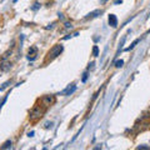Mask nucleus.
Returning a JSON list of instances; mask_svg holds the SVG:
<instances>
[{"label": "nucleus", "instance_id": "9d476101", "mask_svg": "<svg viewBox=\"0 0 150 150\" xmlns=\"http://www.w3.org/2000/svg\"><path fill=\"white\" fill-rule=\"evenodd\" d=\"M11 145H13L11 140H6V142L4 143L1 146H0V149H1V150H4V149H11Z\"/></svg>", "mask_w": 150, "mask_h": 150}, {"label": "nucleus", "instance_id": "39448f33", "mask_svg": "<svg viewBox=\"0 0 150 150\" xmlns=\"http://www.w3.org/2000/svg\"><path fill=\"white\" fill-rule=\"evenodd\" d=\"M76 85H75V84H71V85H69L67 89H65V90H63L62 93H59L58 95H65V96H69V95H71V94L76 90Z\"/></svg>", "mask_w": 150, "mask_h": 150}, {"label": "nucleus", "instance_id": "7ed1b4c3", "mask_svg": "<svg viewBox=\"0 0 150 150\" xmlns=\"http://www.w3.org/2000/svg\"><path fill=\"white\" fill-rule=\"evenodd\" d=\"M54 101H55V99L53 95H44L43 98H40V104H41L40 106L44 108V109H48L50 105L54 104Z\"/></svg>", "mask_w": 150, "mask_h": 150}, {"label": "nucleus", "instance_id": "a211bd4d", "mask_svg": "<svg viewBox=\"0 0 150 150\" xmlns=\"http://www.w3.org/2000/svg\"><path fill=\"white\" fill-rule=\"evenodd\" d=\"M64 26H65V29H71V28H73V24H71V23H69V21H65Z\"/></svg>", "mask_w": 150, "mask_h": 150}, {"label": "nucleus", "instance_id": "20e7f679", "mask_svg": "<svg viewBox=\"0 0 150 150\" xmlns=\"http://www.w3.org/2000/svg\"><path fill=\"white\" fill-rule=\"evenodd\" d=\"M28 60H30V62H33V60H35L38 58V48L36 46H31V48L28 50Z\"/></svg>", "mask_w": 150, "mask_h": 150}, {"label": "nucleus", "instance_id": "9b49d317", "mask_svg": "<svg viewBox=\"0 0 150 150\" xmlns=\"http://www.w3.org/2000/svg\"><path fill=\"white\" fill-rule=\"evenodd\" d=\"M93 56H99V48H98V45H94V48H93Z\"/></svg>", "mask_w": 150, "mask_h": 150}, {"label": "nucleus", "instance_id": "f03ea898", "mask_svg": "<svg viewBox=\"0 0 150 150\" xmlns=\"http://www.w3.org/2000/svg\"><path fill=\"white\" fill-rule=\"evenodd\" d=\"M44 108H41L40 105H38V106H34L33 109L30 110V114H29V119L33 121V123H35V121L39 120L41 116L44 115Z\"/></svg>", "mask_w": 150, "mask_h": 150}, {"label": "nucleus", "instance_id": "ddd939ff", "mask_svg": "<svg viewBox=\"0 0 150 150\" xmlns=\"http://www.w3.org/2000/svg\"><path fill=\"white\" fill-rule=\"evenodd\" d=\"M11 83V80H8V81H5V83H4L3 84V85L1 86H0V91H3V90H5V89L9 86V84H10Z\"/></svg>", "mask_w": 150, "mask_h": 150}, {"label": "nucleus", "instance_id": "f3484780", "mask_svg": "<svg viewBox=\"0 0 150 150\" xmlns=\"http://www.w3.org/2000/svg\"><path fill=\"white\" fill-rule=\"evenodd\" d=\"M137 149H139V150H140V149H142V150H149L150 146H148V145H139Z\"/></svg>", "mask_w": 150, "mask_h": 150}, {"label": "nucleus", "instance_id": "412c9836", "mask_svg": "<svg viewBox=\"0 0 150 150\" xmlns=\"http://www.w3.org/2000/svg\"><path fill=\"white\" fill-rule=\"evenodd\" d=\"M34 131H29V133H28V137H30V138H33V137H34Z\"/></svg>", "mask_w": 150, "mask_h": 150}, {"label": "nucleus", "instance_id": "f8f14e48", "mask_svg": "<svg viewBox=\"0 0 150 150\" xmlns=\"http://www.w3.org/2000/svg\"><path fill=\"white\" fill-rule=\"evenodd\" d=\"M40 5H41V4H40L39 1H35L34 4H33V6H31L30 9H31V10H34V11H35V10H38V9L40 8Z\"/></svg>", "mask_w": 150, "mask_h": 150}, {"label": "nucleus", "instance_id": "b1692460", "mask_svg": "<svg viewBox=\"0 0 150 150\" xmlns=\"http://www.w3.org/2000/svg\"><path fill=\"white\" fill-rule=\"evenodd\" d=\"M16 1H18V0H14V3H16Z\"/></svg>", "mask_w": 150, "mask_h": 150}, {"label": "nucleus", "instance_id": "1a4fd4ad", "mask_svg": "<svg viewBox=\"0 0 150 150\" xmlns=\"http://www.w3.org/2000/svg\"><path fill=\"white\" fill-rule=\"evenodd\" d=\"M139 43H140V38H139V39H135V40L133 41V43L130 44V46H128V48L125 49V51H130V50H133V49H134L135 46H137Z\"/></svg>", "mask_w": 150, "mask_h": 150}, {"label": "nucleus", "instance_id": "aec40b11", "mask_svg": "<svg viewBox=\"0 0 150 150\" xmlns=\"http://www.w3.org/2000/svg\"><path fill=\"white\" fill-rule=\"evenodd\" d=\"M94 65H95V63H90V64H89L88 70H93V69H94Z\"/></svg>", "mask_w": 150, "mask_h": 150}, {"label": "nucleus", "instance_id": "dca6fc26", "mask_svg": "<svg viewBox=\"0 0 150 150\" xmlns=\"http://www.w3.org/2000/svg\"><path fill=\"white\" fill-rule=\"evenodd\" d=\"M53 123H51V121H46V123H45V129H51V128H53Z\"/></svg>", "mask_w": 150, "mask_h": 150}, {"label": "nucleus", "instance_id": "f257e3e1", "mask_svg": "<svg viewBox=\"0 0 150 150\" xmlns=\"http://www.w3.org/2000/svg\"><path fill=\"white\" fill-rule=\"evenodd\" d=\"M63 50H64V46H63L62 44H56V45H54L53 48L49 50L48 56H46V62H51V60L56 59L60 54L63 53Z\"/></svg>", "mask_w": 150, "mask_h": 150}, {"label": "nucleus", "instance_id": "423d86ee", "mask_svg": "<svg viewBox=\"0 0 150 150\" xmlns=\"http://www.w3.org/2000/svg\"><path fill=\"white\" fill-rule=\"evenodd\" d=\"M103 14V10L101 9H96V10H94V11H91V13H89L88 15L84 18V20H91V19H95V18H98V16H100Z\"/></svg>", "mask_w": 150, "mask_h": 150}, {"label": "nucleus", "instance_id": "0eeeda50", "mask_svg": "<svg viewBox=\"0 0 150 150\" xmlns=\"http://www.w3.org/2000/svg\"><path fill=\"white\" fill-rule=\"evenodd\" d=\"M11 67L13 65L9 60H1V63H0V70L1 71H9L11 69Z\"/></svg>", "mask_w": 150, "mask_h": 150}, {"label": "nucleus", "instance_id": "5701e85b", "mask_svg": "<svg viewBox=\"0 0 150 150\" xmlns=\"http://www.w3.org/2000/svg\"><path fill=\"white\" fill-rule=\"evenodd\" d=\"M121 3H123V1H121V0H116V1H115L116 5H119V4H121Z\"/></svg>", "mask_w": 150, "mask_h": 150}, {"label": "nucleus", "instance_id": "2eb2a0df", "mask_svg": "<svg viewBox=\"0 0 150 150\" xmlns=\"http://www.w3.org/2000/svg\"><path fill=\"white\" fill-rule=\"evenodd\" d=\"M88 78H89V73H88V71H85V73L83 74V76H81V83H86Z\"/></svg>", "mask_w": 150, "mask_h": 150}, {"label": "nucleus", "instance_id": "4468645a", "mask_svg": "<svg viewBox=\"0 0 150 150\" xmlns=\"http://www.w3.org/2000/svg\"><path fill=\"white\" fill-rule=\"evenodd\" d=\"M114 65H115V68H121L124 65V60H116Z\"/></svg>", "mask_w": 150, "mask_h": 150}, {"label": "nucleus", "instance_id": "6ab92c4d", "mask_svg": "<svg viewBox=\"0 0 150 150\" xmlns=\"http://www.w3.org/2000/svg\"><path fill=\"white\" fill-rule=\"evenodd\" d=\"M55 25H56V23H51V24H49L48 26L45 28V29H53V28H54Z\"/></svg>", "mask_w": 150, "mask_h": 150}, {"label": "nucleus", "instance_id": "6e6552de", "mask_svg": "<svg viewBox=\"0 0 150 150\" xmlns=\"http://www.w3.org/2000/svg\"><path fill=\"white\" fill-rule=\"evenodd\" d=\"M108 21H109V25L111 28H114V29L118 28V18H116L114 14H110L109 18H108Z\"/></svg>", "mask_w": 150, "mask_h": 150}, {"label": "nucleus", "instance_id": "4be33fe9", "mask_svg": "<svg viewBox=\"0 0 150 150\" xmlns=\"http://www.w3.org/2000/svg\"><path fill=\"white\" fill-rule=\"evenodd\" d=\"M58 15H59V19H60V20H63V19H64V15H63V14H62V13H59V14H58Z\"/></svg>", "mask_w": 150, "mask_h": 150}]
</instances>
